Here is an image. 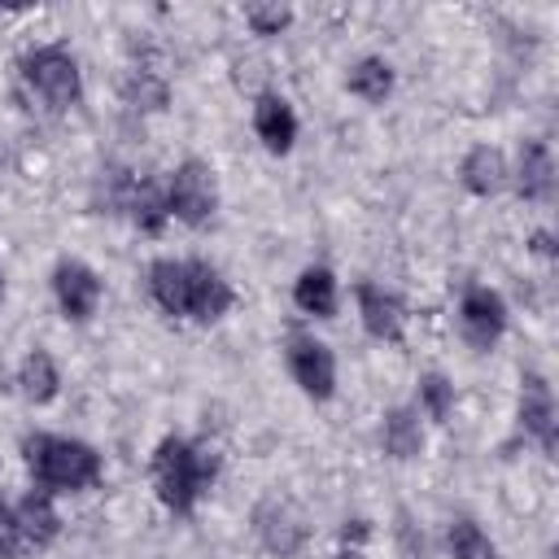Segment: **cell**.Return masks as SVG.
<instances>
[{"label": "cell", "instance_id": "obj_1", "mask_svg": "<svg viewBox=\"0 0 559 559\" xmlns=\"http://www.w3.org/2000/svg\"><path fill=\"white\" fill-rule=\"evenodd\" d=\"M22 459H26L31 480H35L44 493H79V489H92V485L105 476L100 454H96L87 441H79V437L31 432V437L22 441Z\"/></svg>", "mask_w": 559, "mask_h": 559}, {"label": "cell", "instance_id": "obj_2", "mask_svg": "<svg viewBox=\"0 0 559 559\" xmlns=\"http://www.w3.org/2000/svg\"><path fill=\"white\" fill-rule=\"evenodd\" d=\"M214 472L218 459L188 437H162L153 450V489L170 515H192L205 489L214 485Z\"/></svg>", "mask_w": 559, "mask_h": 559}, {"label": "cell", "instance_id": "obj_3", "mask_svg": "<svg viewBox=\"0 0 559 559\" xmlns=\"http://www.w3.org/2000/svg\"><path fill=\"white\" fill-rule=\"evenodd\" d=\"M22 83L48 109H70L83 100V70L66 44H44L22 57Z\"/></svg>", "mask_w": 559, "mask_h": 559}, {"label": "cell", "instance_id": "obj_4", "mask_svg": "<svg viewBox=\"0 0 559 559\" xmlns=\"http://www.w3.org/2000/svg\"><path fill=\"white\" fill-rule=\"evenodd\" d=\"M166 210L170 218L188 223V227H205L218 210V179L214 166H205L201 157H188L170 170L166 179Z\"/></svg>", "mask_w": 559, "mask_h": 559}, {"label": "cell", "instance_id": "obj_5", "mask_svg": "<svg viewBox=\"0 0 559 559\" xmlns=\"http://www.w3.org/2000/svg\"><path fill=\"white\" fill-rule=\"evenodd\" d=\"M284 362H288V376L297 380V389L314 402H328L336 393V358L332 349L310 336V332H288L284 341Z\"/></svg>", "mask_w": 559, "mask_h": 559}, {"label": "cell", "instance_id": "obj_6", "mask_svg": "<svg viewBox=\"0 0 559 559\" xmlns=\"http://www.w3.org/2000/svg\"><path fill=\"white\" fill-rule=\"evenodd\" d=\"M253 533H258V542H262L271 555L288 559V555H297V550L306 546L310 524H306V511H301L293 498L266 493V498L253 507Z\"/></svg>", "mask_w": 559, "mask_h": 559}, {"label": "cell", "instance_id": "obj_7", "mask_svg": "<svg viewBox=\"0 0 559 559\" xmlns=\"http://www.w3.org/2000/svg\"><path fill=\"white\" fill-rule=\"evenodd\" d=\"M459 332L472 349H493L507 332V301L489 284H467L459 297Z\"/></svg>", "mask_w": 559, "mask_h": 559}, {"label": "cell", "instance_id": "obj_8", "mask_svg": "<svg viewBox=\"0 0 559 559\" xmlns=\"http://www.w3.org/2000/svg\"><path fill=\"white\" fill-rule=\"evenodd\" d=\"M231 301H236V293L218 266H210L201 258H183V319L218 323L231 310Z\"/></svg>", "mask_w": 559, "mask_h": 559}, {"label": "cell", "instance_id": "obj_9", "mask_svg": "<svg viewBox=\"0 0 559 559\" xmlns=\"http://www.w3.org/2000/svg\"><path fill=\"white\" fill-rule=\"evenodd\" d=\"M100 293H105V284H100V275L87 262L61 258L52 266V297H57V310L70 323H87L96 314V306H100Z\"/></svg>", "mask_w": 559, "mask_h": 559}, {"label": "cell", "instance_id": "obj_10", "mask_svg": "<svg viewBox=\"0 0 559 559\" xmlns=\"http://www.w3.org/2000/svg\"><path fill=\"white\" fill-rule=\"evenodd\" d=\"M520 432L542 445V454H555V393L542 371L520 376Z\"/></svg>", "mask_w": 559, "mask_h": 559}, {"label": "cell", "instance_id": "obj_11", "mask_svg": "<svg viewBox=\"0 0 559 559\" xmlns=\"http://www.w3.org/2000/svg\"><path fill=\"white\" fill-rule=\"evenodd\" d=\"M354 297H358L362 332H367V336H376V341L397 345V341H402V332H406V310H402V301H397L393 293H384L380 284H367V280L354 288Z\"/></svg>", "mask_w": 559, "mask_h": 559}, {"label": "cell", "instance_id": "obj_12", "mask_svg": "<svg viewBox=\"0 0 559 559\" xmlns=\"http://www.w3.org/2000/svg\"><path fill=\"white\" fill-rule=\"evenodd\" d=\"M459 183H463L472 197H498V192L511 183V166H507L502 148H493V144L467 148L463 162H459Z\"/></svg>", "mask_w": 559, "mask_h": 559}, {"label": "cell", "instance_id": "obj_13", "mask_svg": "<svg viewBox=\"0 0 559 559\" xmlns=\"http://www.w3.org/2000/svg\"><path fill=\"white\" fill-rule=\"evenodd\" d=\"M253 131H258V140H262L266 153L284 157L293 148V140H297V114H293V105L284 96H275V92L258 96L253 100Z\"/></svg>", "mask_w": 559, "mask_h": 559}, {"label": "cell", "instance_id": "obj_14", "mask_svg": "<svg viewBox=\"0 0 559 559\" xmlns=\"http://www.w3.org/2000/svg\"><path fill=\"white\" fill-rule=\"evenodd\" d=\"M515 192L524 201H550L555 197V153L546 140H524L515 162Z\"/></svg>", "mask_w": 559, "mask_h": 559}, {"label": "cell", "instance_id": "obj_15", "mask_svg": "<svg viewBox=\"0 0 559 559\" xmlns=\"http://www.w3.org/2000/svg\"><path fill=\"white\" fill-rule=\"evenodd\" d=\"M13 511H17L22 542H26L31 550H44V546H52V542H57V533H61V515H57V507H52V493L31 489Z\"/></svg>", "mask_w": 559, "mask_h": 559}, {"label": "cell", "instance_id": "obj_16", "mask_svg": "<svg viewBox=\"0 0 559 559\" xmlns=\"http://www.w3.org/2000/svg\"><path fill=\"white\" fill-rule=\"evenodd\" d=\"M293 306L301 314H314V319H332L336 314V275L328 266H306L293 284Z\"/></svg>", "mask_w": 559, "mask_h": 559}, {"label": "cell", "instance_id": "obj_17", "mask_svg": "<svg viewBox=\"0 0 559 559\" xmlns=\"http://www.w3.org/2000/svg\"><path fill=\"white\" fill-rule=\"evenodd\" d=\"M380 441H384V454L393 459H415L424 450V424H419V411L415 406H393L384 411V424H380Z\"/></svg>", "mask_w": 559, "mask_h": 559}, {"label": "cell", "instance_id": "obj_18", "mask_svg": "<svg viewBox=\"0 0 559 559\" xmlns=\"http://www.w3.org/2000/svg\"><path fill=\"white\" fill-rule=\"evenodd\" d=\"M17 389H22V397L35 402V406H48V402L61 393V371H57V362H52L48 349H31V354L22 358V367H17Z\"/></svg>", "mask_w": 559, "mask_h": 559}, {"label": "cell", "instance_id": "obj_19", "mask_svg": "<svg viewBox=\"0 0 559 559\" xmlns=\"http://www.w3.org/2000/svg\"><path fill=\"white\" fill-rule=\"evenodd\" d=\"M345 87H349V96H358L367 105H384L389 92H393V66L384 57H362V61L349 66Z\"/></svg>", "mask_w": 559, "mask_h": 559}, {"label": "cell", "instance_id": "obj_20", "mask_svg": "<svg viewBox=\"0 0 559 559\" xmlns=\"http://www.w3.org/2000/svg\"><path fill=\"white\" fill-rule=\"evenodd\" d=\"M127 218L135 223V231H144V236H157L162 227H166V218H170V210H166V188H157V183H131V197H127Z\"/></svg>", "mask_w": 559, "mask_h": 559}, {"label": "cell", "instance_id": "obj_21", "mask_svg": "<svg viewBox=\"0 0 559 559\" xmlns=\"http://www.w3.org/2000/svg\"><path fill=\"white\" fill-rule=\"evenodd\" d=\"M148 297L170 319H183V258H157L148 266Z\"/></svg>", "mask_w": 559, "mask_h": 559}, {"label": "cell", "instance_id": "obj_22", "mask_svg": "<svg viewBox=\"0 0 559 559\" xmlns=\"http://www.w3.org/2000/svg\"><path fill=\"white\" fill-rule=\"evenodd\" d=\"M445 542H450V559H498V546L476 520H454Z\"/></svg>", "mask_w": 559, "mask_h": 559}, {"label": "cell", "instance_id": "obj_23", "mask_svg": "<svg viewBox=\"0 0 559 559\" xmlns=\"http://www.w3.org/2000/svg\"><path fill=\"white\" fill-rule=\"evenodd\" d=\"M415 411H424L428 419L445 424V419H450V411H454V384H450L441 371L419 376V406H415Z\"/></svg>", "mask_w": 559, "mask_h": 559}, {"label": "cell", "instance_id": "obj_24", "mask_svg": "<svg viewBox=\"0 0 559 559\" xmlns=\"http://www.w3.org/2000/svg\"><path fill=\"white\" fill-rule=\"evenodd\" d=\"M122 96H127V105H135V109H162V105H166V83L153 79L148 70H131V79L122 83Z\"/></svg>", "mask_w": 559, "mask_h": 559}, {"label": "cell", "instance_id": "obj_25", "mask_svg": "<svg viewBox=\"0 0 559 559\" xmlns=\"http://www.w3.org/2000/svg\"><path fill=\"white\" fill-rule=\"evenodd\" d=\"M288 22H293V9L288 4H249L245 9V26L253 35H280Z\"/></svg>", "mask_w": 559, "mask_h": 559}, {"label": "cell", "instance_id": "obj_26", "mask_svg": "<svg viewBox=\"0 0 559 559\" xmlns=\"http://www.w3.org/2000/svg\"><path fill=\"white\" fill-rule=\"evenodd\" d=\"M22 546L26 542H22V528H17V511L0 498V559H17Z\"/></svg>", "mask_w": 559, "mask_h": 559}, {"label": "cell", "instance_id": "obj_27", "mask_svg": "<svg viewBox=\"0 0 559 559\" xmlns=\"http://www.w3.org/2000/svg\"><path fill=\"white\" fill-rule=\"evenodd\" d=\"M397 537H402V555H406V559H424V555H428V550H424V537H415V528H411L406 515L397 520Z\"/></svg>", "mask_w": 559, "mask_h": 559}, {"label": "cell", "instance_id": "obj_28", "mask_svg": "<svg viewBox=\"0 0 559 559\" xmlns=\"http://www.w3.org/2000/svg\"><path fill=\"white\" fill-rule=\"evenodd\" d=\"M367 520H345V528H341V542L345 546H358V542H367Z\"/></svg>", "mask_w": 559, "mask_h": 559}, {"label": "cell", "instance_id": "obj_29", "mask_svg": "<svg viewBox=\"0 0 559 559\" xmlns=\"http://www.w3.org/2000/svg\"><path fill=\"white\" fill-rule=\"evenodd\" d=\"M528 249H533L537 258H550V253H555V240H550V231H546V227H542V231H533V236H528Z\"/></svg>", "mask_w": 559, "mask_h": 559}, {"label": "cell", "instance_id": "obj_30", "mask_svg": "<svg viewBox=\"0 0 559 559\" xmlns=\"http://www.w3.org/2000/svg\"><path fill=\"white\" fill-rule=\"evenodd\" d=\"M332 559H367V555H362V550H358V546H341V550H336V555H332Z\"/></svg>", "mask_w": 559, "mask_h": 559}, {"label": "cell", "instance_id": "obj_31", "mask_svg": "<svg viewBox=\"0 0 559 559\" xmlns=\"http://www.w3.org/2000/svg\"><path fill=\"white\" fill-rule=\"evenodd\" d=\"M0 301H4V275H0Z\"/></svg>", "mask_w": 559, "mask_h": 559}]
</instances>
